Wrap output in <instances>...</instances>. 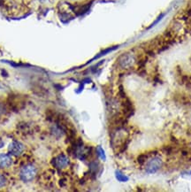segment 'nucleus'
<instances>
[{"label":"nucleus","mask_w":191,"mask_h":192,"mask_svg":"<svg viewBox=\"0 0 191 192\" xmlns=\"http://www.w3.org/2000/svg\"><path fill=\"white\" fill-rule=\"evenodd\" d=\"M37 173V168L36 165L32 164H28L24 165L21 172H20V176L21 179L24 181H31Z\"/></svg>","instance_id":"obj_1"},{"label":"nucleus","mask_w":191,"mask_h":192,"mask_svg":"<svg viewBox=\"0 0 191 192\" xmlns=\"http://www.w3.org/2000/svg\"><path fill=\"white\" fill-rule=\"evenodd\" d=\"M119 66L123 69L131 68L135 63V58L131 52H125L118 59Z\"/></svg>","instance_id":"obj_2"},{"label":"nucleus","mask_w":191,"mask_h":192,"mask_svg":"<svg viewBox=\"0 0 191 192\" xmlns=\"http://www.w3.org/2000/svg\"><path fill=\"white\" fill-rule=\"evenodd\" d=\"M162 160L159 158L157 157H153L151 159L149 160L147 166H146V172L149 173H155L156 172H157L162 165Z\"/></svg>","instance_id":"obj_3"},{"label":"nucleus","mask_w":191,"mask_h":192,"mask_svg":"<svg viewBox=\"0 0 191 192\" xmlns=\"http://www.w3.org/2000/svg\"><path fill=\"white\" fill-rule=\"evenodd\" d=\"M8 150L14 156H20L22 154V152L24 150V146L21 143H20L18 141H14L10 143Z\"/></svg>","instance_id":"obj_4"},{"label":"nucleus","mask_w":191,"mask_h":192,"mask_svg":"<svg viewBox=\"0 0 191 192\" xmlns=\"http://www.w3.org/2000/svg\"><path fill=\"white\" fill-rule=\"evenodd\" d=\"M53 164H54V166L58 169H63L65 168L66 166L68 165L69 164V159L68 158L64 155V154H60L53 161Z\"/></svg>","instance_id":"obj_5"},{"label":"nucleus","mask_w":191,"mask_h":192,"mask_svg":"<svg viewBox=\"0 0 191 192\" xmlns=\"http://www.w3.org/2000/svg\"><path fill=\"white\" fill-rule=\"evenodd\" d=\"M12 163L13 159L8 154H0V168H7Z\"/></svg>","instance_id":"obj_6"},{"label":"nucleus","mask_w":191,"mask_h":192,"mask_svg":"<svg viewBox=\"0 0 191 192\" xmlns=\"http://www.w3.org/2000/svg\"><path fill=\"white\" fill-rule=\"evenodd\" d=\"M152 155V153H143V154H141L138 158H137V161L140 165H143L146 161H148L149 158H150V156Z\"/></svg>","instance_id":"obj_7"},{"label":"nucleus","mask_w":191,"mask_h":192,"mask_svg":"<svg viewBox=\"0 0 191 192\" xmlns=\"http://www.w3.org/2000/svg\"><path fill=\"white\" fill-rule=\"evenodd\" d=\"M115 175H116L117 180L119 181H123V182H125V181H128V177L126 176V175H124V174H123L122 173H120L119 171H116Z\"/></svg>","instance_id":"obj_8"},{"label":"nucleus","mask_w":191,"mask_h":192,"mask_svg":"<svg viewBox=\"0 0 191 192\" xmlns=\"http://www.w3.org/2000/svg\"><path fill=\"white\" fill-rule=\"evenodd\" d=\"M97 155L99 156V158H100L102 160H105V159H106V156H105L104 150H103V148H102L101 146H98V147H97Z\"/></svg>","instance_id":"obj_9"},{"label":"nucleus","mask_w":191,"mask_h":192,"mask_svg":"<svg viewBox=\"0 0 191 192\" xmlns=\"http://www.w3.org/2000/svg\"><path fill=\"white\" fill-rule=\"evenodd\" d=\"M6 179L4 175L0 174V188H3L4 186H6Z\"/></svg>","instance_id":"obj_10"},{"label":"nucleus","mask_w":191,"mask_h":192,"mask_svg":"<svg viewBox=\"0 0 191 192\" xmlns=\"http://www.w3.org/2000/svg\"><path fill=\"white\" fill-rule=\"evenodd\" d=\"M164 16H165V14H161V16H159V17L157 18V21H154V22L152 23V25H151V26H150V28H151V27L155 26V25H156V24H157V22H158V21H160V20H161V19H162V18L164 17Z\"/></svg>","instance_id":"obj_11"},{"label":"nucleus","mask_w":191,"mask_h":192,"mask_svg":"<svg viewBox=\"0 0 191 192\" xmlns=\"http://www.w3.org/2000/svg\"><path fill=\"white\" fill-rule=\"evenodd\" d=\"M5 112V107L3 106V105L0 104V114H2Z\"/></svg>","instance_id":"obj_12"}]
</instances>
